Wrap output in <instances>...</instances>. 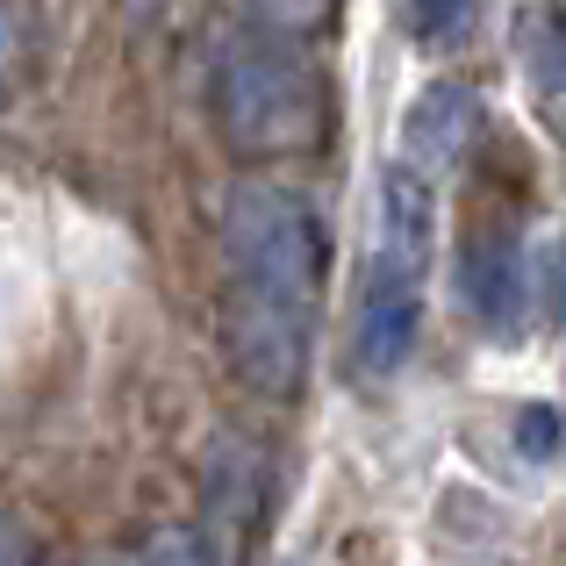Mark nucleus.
Returning <instances> with one entry per match:
<instances>
[{"label": "nucleus", "instance_id": "obj_1", "mask_svg": "<svg viewBox=\"0 0 566 566\" xmlns=\"http://www.w3.org/2000/svg\"><path fill=\"white\" fill-rule=\"evenodd\" d=\"M222 259H230L237 316L316 323L323 280H331V237H323V216L302 193L237 180L222 193Z\"/></svg>", "mask_w": 566, "mask_h": 566}, {"label": "nucleus", "instance_id": "obj_2", "mask_svg": "<svg viewBox=\"0 0 566 566\" xmlns=\"http://www.w3.org/2000/svg\"><path fill=\"white\" fill-rule=\"evenodd\" d=\"M208 115L230 158L273 166V158H308L331 137V86L308 57L280 43H230L208 72Z\"/></svg>", "mask_w": 566, "mask_h": 566}, {"label": "nucleus", "instance_id": "obj_3", "mask_svg": "<svg viewBox=\"0 0 566 566\" xmlns=\"http://www.w3.org/2000/svg\"><path fill=\"white\" fill-rule=\"evenodd\" d=\"M430 230H438V208H430V180L409 166L380 172V208H374V280H401V287H423L430 273Z\"/></svg>", "mask_w": 566, "mask_h": 566}, {"label": "nucleus", "instance_id": "obj_4", "mask_svg": "<svg viewBox=\"0 0 566 566\" xmlns=\"http://www.w3.org/2000/svg\"><path fill=\"white\" fill-rule=\"evenodd\" d=\"M481 144V94L467 80H430L401 115V166L409 172H452Z\"/></svg>", "mask_w": 566, "mask_h": 566}, {"label": "nucleus", "instance_id": "obj_5", "mask_svg": "<svg viewBox=\"0 0 566 566\" xmlns=\"http://www.w3.org/2000/svg\"><path fill=\"white\" fill-rule=\"evenodd\" d=\"M459 308L495 337L524 331V244L502 222H481L459 244Z\"/></svg>", "mask_w": 566, "mask_h": 566}, {"label": "nucleus", "instance_id": "obj_6", "mask_svg": "<svg viewBox=\"0 0 566 566\" xmlns=\"http://www.w3.org/2000/svg\"><path fill=\"white\" fill-rule=\"evenodd\" d=\"M265 488H273V473H265V452L251 438H216L208 444L201 495H208V516L222 524V538H230L237 559L251 553V538H259V524H265Z\"/></svg>", "mask_w": 566, "mask_h": 566}, {"label": "nucleus", "instance_id": "obj_7", "mask_svg": "<svg viewBox=\"0 0 566 566\" xmlns=\"http://www.w3.org/2000/svg\"><path fill=\"white\" fill-rule=\"evenodd\" d=\"M416 323H423V287H401V280H374V273H366L359 331H352V359H359V374H395V366L416 352Z\"/></svg>", "mask_w": 566, "mask_h": 566}, {"label": "nucleus", "instance_id": "obj_8", "mask_svg": "<svg viewBox=\"0 0 566 566\" xmlns=\"http://www.w3.org/2000/svg\"><path fill=\"white\" fill-rule=\"evenodd\" d=\"M516 57L531 65L538 86H566V8H531L516 14Z\"/></svg>", "mask_w": 566, "mask_h": 566}, {"label": "nucleus", "instance_id": "obj_9", "mask_svg": "<svg viewBox=\"0 0 566 566\" xmlns=\"http://www.w3.org/2000/svg\"><path fill=\"white\" fill-rule=\"evenodd\" d=\"M237 8L273 36H323L337 22V0H237Z\"/></svg>", "mask_w": 566, "mask_h": 566}, {"label": "nucleus", "instance_id": "obj_10", "mask_svg": "<svg viewBox=\"0 0 566 566\" xmlns=\"http://www.w3.org/2000/svg\"><path fill=\"white\" fill-rule=\"evenodd\" d=\"M409 29H416V43H430V51H452V43H467V29H473V0H409Z\"/></svg>", "mask_w": 566, "mask_h": 566}, {"label": "nucleus", "instance_id": "obj_11", "mask_svg": "<svg viewBox=\"0 0 566 566\" xmlns=\"http://www.w3.org/2000/svg\"><path fill=\"white\" fill-rule=\"evenodd\" d=\"M22 57H29V14L22 0H0V115H8L14 86H22Z\"/></svg>", "mask_w": 566, "mask_h": 566}, {"label": "nucleus", "instance_id": "obj_12", "mask_svg": "<svg viewBox=\"0 0 566 566\" xmlns=\"http://www.w3.org/2000/svg\"><path fill=\"white\" fill-rule=\"evenodd\" d=\"M137 566H222V559L208 553V538L193 524H166V531H151V545H144Z\"/></svg>", "mask_w": 566, "mask_h": 566}, {"label": "nucleus", "instance_id": "obj_13", "mask_svg": "<svg viewBox=\"0 0 566 566\" xmlns=\"http://www.w3.org/2000/svg\"><path fill=\"white\" fill-rule=\"evenodd\" d=\"M559 438H566V423H559L553 401H531V409L516 416V452H524V459H553Z\"/></svg>", "mask_w": 566, "mask_h": 566}, {"label": "nucleus", "instance_id": "obj_14", "mask_svg": "<svg viewBox=\"0 0 566 566\" xmlns=\"http://www.w3.org/2000/svg\"><path fill=\"white\" fill-rule=\"evenodd\" d=\"M36 553H43V538L29 531V516L0 510V566H36Z\"/></svg>", "mask_w": 566, "mask_h": 566}, {"label": "nucleus", "instance_id": "obj_15", "mask_svg": "<svg viewBox=\"0 0 566 566\" xmlns=\"http://www.w3.org/2000/svg\"><path fill=\"white\" fill-rule=\"evenodd\" d=\"M553 302H559V316H566V237H559V251H553Z\"/></svg>", "mask_w": 566, "mask_h": 566}, {"label": "nucleus", "instance_id": "obj_16", "mask_svg": "<svg viewBox=\"0 0 566 566\" xmlns=\"http://www.w3.org/2000/svg\"><path fill=\"white\" fill-rule=\"evenodd\" d=\"M36 566H57V559H43V553H36Z\"/></svg>", "mask_w": 566, "mask_h": 566}]
</instances>
